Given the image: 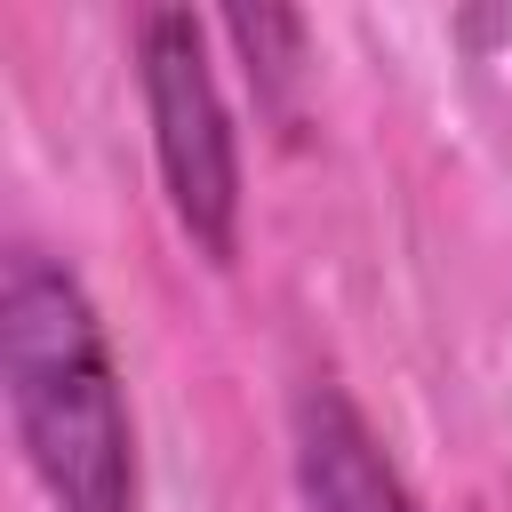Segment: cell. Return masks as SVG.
I'll return each mask as SVG.
<instances>
[{
    "label": "cell",
    "instance_id": "obj_1",
    "mask_svg": "<svg viewBox=\"0 0 512 512\" xmlns=\"http://www.w3.org/2000/svg\"><path fill=\"white\" fill-rule=\"evenodd\" d=\"M0 400L16 456L48 512H136L144 456L112 328L72 256L48 240H8L0 256Z\"/></svg>",
    "mask_w": 512,
    "mask_h": 512
},
{
    "label": "cell",
    "instance_id": "obj_2",
    "mask_svg": "<svg viewBox=\"0 0 512 512\" xmlns=\"http://www.w3.org/2000/svg\"><path fill=\"white\" fill-rule=\"evenodd\" d=\"M128 56H136V96H144L168 216L208 264H232L248 192H240V128H232V104H224L208 24L192 8H136Z\"/></svg>",
    "mask_w": 512,
    "mask_h": 512
},
{
    "label": "cell",
    "instance_id": "obj_3",
    "mask_svg": "<svg viewBox=\"0 0 512 512\" xmlns=\"http://www.w3.org/2000/svg\"><path fill=\"white\" fill-rule=\"evenodd\" d=\"M288 472L304 512H424L384 432L336 376H304L288 400Z\"/></svg>",
    "mask_w": 512,
    "mask_h": 512
},
{
    "label": "cell",
    "instance_id": "obj_4",
    "mask_svg": "<svg viewBox=\"0 0 512 512\" xmlns=\"http://www.w3.org/2000/svg\"><path fill=\"white\" fill-rule=\"evenodd\" d=\"M216 32L232 40L256 104L272 120H296V96H304V72H312V24L296 8H224Z\"/></svg>",
    "mask_w": 512,
    "mask_h": 512
}]
</instances>
